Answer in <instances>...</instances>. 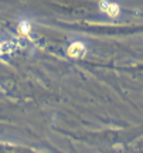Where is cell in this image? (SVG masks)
Wrapping results in <instances>:
<instances>
[{
  "mask_svg": "<svg viewBox=\"0 0 143 153\" xmlns=\"http://www.w3.org/2000/svg\"><path fill=\"white\" fill-rule=\"evenodd\" d=\"M101 9L105 11V13H108L109 16H118L119 14V6L116 4V3H109V1H106V0H102L101 3Z\"/></svg>",
  "mask_w": 143,
  "mask_h": 153,
  "instance_id": "6da1fadb",
  "label": "cell"
},
{
  "mask_svg": "<svg viewBox=\"0 0 143 153\" xmlns=\"http://www.w3.org/2000/svg\"><path fill=\"white\" fill-rule=\"evenodd\" d=\"M84 53H85V47H84L82 43H74L68 48V54L71 57H81Z\"/></svg>",
  "mask_w": 143,
  "mask_h": 153,
  "instance_id": "7a4b0ae2",
  "label": "cell"
},
{
  "mask_svg": "<svg viewBox=\"0 0 143 153\" xmlns=\"http://www.w3.org/2000/svg\"><path fill=\"white\" fill-rule=\"evenodd\" d=\"M20 31H21L23 34H27L28 31H30V24H28V23H26V22L20 23Z\"/></svg>",
  "mask_w": 143,
  "mask_h": 153,
  "instance_id": "3957f363",
  "label": "cell"
}]
</instances>
